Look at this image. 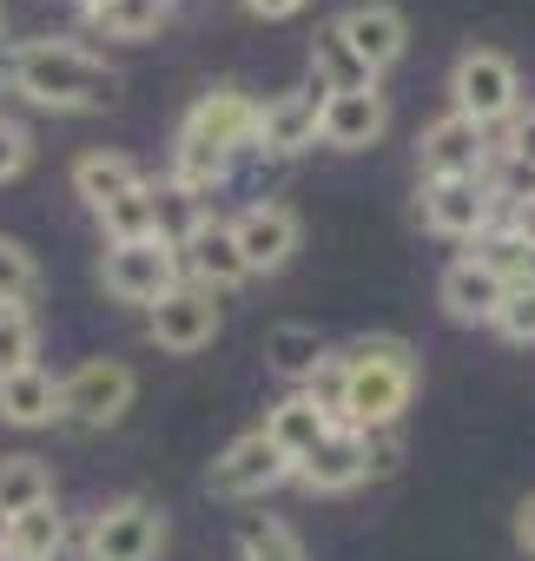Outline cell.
<instances>
[{"mask_svg":"<svg viewBox=\"0 0 535 561\" xmlns=\"http://www.w3.org/2000/svg\"><path fill=\"white\" fill-rule=\"evenodd\" d=\"M8 80L21 100L47 106V113H100L119 100V73L106 60H93L73 41H27L8 54Z\"/></svg>","mask_w":535,"mask_h":561,"instance_id":"6da1fadb","label":"cell"},{"mask_svg":"<svg viewBox=\"0 0 535 561\" xmlns=\"http://www.w3.org/2000/svg\"><path fill=\"white\" fill-rule=\"evenodd\" d=\"M417 397V351L403 337H357L344 351V423L377 436L397 430V416Z\"/></svg>","mask_w":535,"mask_h":561,"instance_id":"7a4b0ae2","label":"cell"},{"mask_svg":"<svg viewBox=\"0 0 535 561\" xmlns=\"http://www.w3.org/2000/svg\"><path fill=\"white\" fill-rule=\"evenodd\" d=\"M449 93H456V113L476 119L482 133L522 113V73H515V60L496 54V47H469V54L456 60V73H449Z\"/></svg>","mask_w":535,"mask_h":561,"instance_id":"3957f363","label":"cell"},{"mask_svg":"<svg viewBox=\"0 0 535 561\" xmlns=\"http://www.w3.org/2000/svg\"><path fill=\"white\" fill-rule=\"evenodd\" d=\"M139 397V377L119 357H87L73 377H60V416L80 430H113Z\"/></svg>","mask_w":535,"mask_h":561,"instance_id":"277c9868","label":"cell"},{"mask_svg":"<svg viewBox=\"0 0 535 561\" xmlns=\"http://www.w3.org/2000/svg\"><path fill=\"white\" fill-rule=\"evenodd\" d=\"M166 548V508L146 495H119L87 528V561H159Z\"/></svg>","mask_w":535,"mask_h":561,"instance_id":"5b68a950","label":"cell"},{"mask_svg":"<svg viewBox=\"0 0 535 561\" xmlns=\"http://www.w3.org/2000/svg\"><path fill=\"white\" fill-rule=\"evenodd\" d=\"M100 285H106V298H119V305H159L172 285H179V251L166 244V238H139V244H106V257H100Z\"/></svg>","mask_w":535,"mask_h":561,"instance_id":"8992f818","label":"cell"},{"mask_svg":"<svg viewBox=\"0 0 535 561\" xmlns=\"http://www.w3.org/2000/svg\"><path fill=\"white\" fill-rule=\"evenodd\" d=\"M285 476H292L285 449L264 436V430H244V436L225 443V456L205 469V489H212L218 502H258V495H272Z\"/></svg>","mask_w":535,"mask_h":561,"instance_id":"52a82bcc","label":"cell"},{"mask_svg":"<svg viewBox=\"0 0 535 561\" xmlns=\"http://www.w3.org/2000/svg\"><path fill=\"white\" fill-rule=\"evenodd\" d=\"M146 337L166 351V357H192L218 337V291L192 285V277H179V285L146 311Z\"/></svg>","mask_w":535,"mask_h":561,"instance_id":"ba28073f","label":"cell"},{"mask_svg":"<svg viewBox=\"0 0 535 561\" xmlns=\"http://www.w3.org/2000/svg\"><path fill=\"white\" fill-rule=\"evenodd\" d=\"M298 238H305V225H298V211L278 205V198H258V205H244V211L231 218V244H238V257H244L251 277L285 271L292 251H298Z\"/></svg>","mask_w":535,"mask_h":561,"instance_id":"9c48e42d","label":"cell"},{"mask_svg":"<svg viewBox=\"0 0 535 561\" xmlns=\"http://www.w3.org/2000/svg\"><path fill=\"white\" fill-rule=\"evenodd\" d=\"M417 211L436 238H456V244H476L489 231V185L482 179H423L417 192Z\"/></svg>","mask_w":535,"mask_h":561,"instance_id":"30bf717a","label":"cell"},{"mask_svg":"<svg viewBox=\"0 0 535 561\" xmlns=\"http://www.w3.org/2000/svg\"><path fill=\"white\" fill-rule=\"evenodd\" d=\"M417 165H423V179H482V165H489V133H482L476 119H463V113H443V119L423 126V139H417Z\"/></svg>","mask_w":535,"mask_h":561,"instance_id":"8fae6325","label":"cell"},{"mask_svg":"<svg viewBox=\"0 0 535 561\" xmlns=\"http://www.w3.org/2000/svg\"><path fill=\"white\" fill-rule=\"evenodd\" d=\"M179 139L212 146V152H244V146L258 139V106H251L238 87H212V93H198V106L185 113Z\"/></svg>","mask_w":535,"mask_h":561,"instance_id":"7c38bea8","label":"cell"},{"mask_svg":"<svg viewBox=\"0 0 535 561\" xmlns=\"http://www.w3.org/2000/svg\"><path fill=\"white\" fill-rule=\"evenodd\" d=\"M292 476H298L311 495H344V489H357V482L371 476V436L351 430V423H331L325 443H318Z\"/></svg>","mask_w":535,"mask_h":561,"instance_id":"4fadbf2b","label":"cell"},{"mask_svg":"<svg viewBox=\"0 0 535 561\" xmlns=\"http://www.w3.org/2000/svg\"><path fill=\"white\" fill-rule=\"evenodd\" d=\"M318 119H325V93H318V87H298V93L264 100V106H258V139H251V152L292 159V152L318 146Z\"/></svg>","mask_w":535,"mask_h":561,"instance_id":"5bb4252c","label":"cell"},{"mask_svg":"<svg viewBox=\"0 0 535 561\" xmlns=\"http://www.w3.org/2000/svg\"><path fill=\"white\" fill-rule=\"evenodd\" d=\"M331 27L344 34V47H351L371 73L397 67V60H403V47H410V27H403V14L390 8V0H357V8H351V14H338Z\"/></svg>","mask_w":535,"mask_h":561,"instance_id":"9a60e30c","label":"cell"},{"mask_svg":"<svg viewBox=\"0 0 535 561\" xmlns=\"http://www.w3.org/2000/svg\"><path fill=\"white\" fill-rule=\"evenodd\" d=\"M390 126V106L377 87H357V93H325V119H318V139L331 152H371Z\"/></svg>","mask_w":535,"mask_h":561,"instance_id":"2e32d148","label":"cell"},{"mask_svg":"<svg viewBox=\"0 0 535 561\" xmlns=\"http://www.w3.org/2000/svg\"><path fill=\"white\" fill-rule=\"evenodd\" d=\"M179 277H192V285H205V291H231V285H244V257H238V244H231V225H218V218H198L192 225V238L179 244Z\"/></svg>","mask_w":535,"mask_h":561,"instance_id":"e0dca14e","label":"cell"},{"mask_svg":"<svg viewBox=\"0 0 535 561\" xmlns=\"http://www.w3.org/2000/svg\"><path fill=\"white\" fill-rule=\"evenodd\" d=\"M436 298H443V311L456 318V324H496V311H502V298H509V285L469 251V257H456L449 271H443V285H436Z\"/></svg>","mask_w":535,"mask_h":561,"instance_id":"ac0fdd59","label":"cell"},{"mask_svg":"<svg viewBox=\"0 0 535 561\" xmlns=\"http://www.w3.org/2000/svg\"><path fill=\"white\" fill-rule=\"evenodd\" d=\"M258 430H264V436H272V443L285 449V462L298 469V462H305V456H311V449L325 443V430H331V416H325V410H318V403H311L305 390H292L285 403H272V410H264V423H258Z\"/></svg>","mask_w":535,"mask_h":561,"instance_id":"d6986e66","label":"cell"},{"mask_svg":"<svg viewBox=\"0 0 535 561\" xmlns=\"http://www.w3.org/2000/svg\"><path fill=\"white\" fill-rule=\"evenodd\" d=\"M0 423H14V430H47V423H60V383H54L41 364L0 377Z\"/></svg>","mask_w":535,"mask_h":561,"instance_id":"ffe728a7","label":"cell"},{"mask_svg":"<svg viewBox=\"0 0 535 561\" xmlns=\"http://www.w3.org/2000/svg\"><path fill=\"white\" fill-rule=\"evenodd\" d=\"M133 185H146V172H139V159H126V152H80L73 159V192L93 205V211H106L113 198H126Z\"/></svg>","mask_w":535,"mask_h":561,"instance_id":"44dd1931","label":"cell"},{"mask_svg":"<svg viewBox=\"0 0 535 561\" xmlns=\"http://www.w3.org/2000/svg\"><path fill=\"white\" fill-rule=\"evenodd\" d=\"M331 351H325V331L318 324H272V331H264V364H272L285 383H311L318 377V364H325Z\"/></svg>","mask_w":535,"mask_h":561,"instance_id":"7402d4cb","label":"cell"},{"mask_svg":"<svg viewBox=\"0 0 535 561\" xmlns=\"http://www.w3.org/2000/svg\"><path fill=\"white\" fill-rule=\"evenodd\" d=\"M311 87H318V93H357V87H377V73L344 47L338 27H325L318 47H311Z\"/></svg>","mask_w":535,"mask_h":561,"instance_id":"603a6c76","label":"cell"},{"mask_svg":"<svg viewBox=\"0 0 535 561\" xmlns=\"http://www.w3.org/2000/svg\"><path fill=\"white\" fill-rule=\"evenodd\" d=\"M41 502H54V476H47V462L41 456H0V515H27V508H41Z\"/></svg>","mask_w":535,"mask_h":561,"instance_id":"cb8c5ba5","label":"cell"},{"mask_svg":"<svg viewBox=\"0 0 535 561\" xmlns=\"http://www.w3.org/2000/svg\"><path fill=\"white\" fill-rule=\"evenodd\" d=\"M60 548H67V522H60L54 502H41V508H27V515L8 522V554L14 561H54Z\"/></svg>","mask_w":535,"mask_h":561,"instance_id":"d4e9b609","label":"cell"},{"mask_svg":"<svg viewBox=\"0 0 535 561\" xmlns=\"http://www.w3.org/2000/svg\"><path fill=\"white\" fill-rule=\"evenodd\" d=\"M100 225H106V238H113V244H139V238H159V185L146 179V185H133L126 198H113V205L100 211Z\"/></svg>","mask_w":535,"mask_h":561,"instance_id":"484cf974","label":"cell"},{"mask_svg":"<svg viewBox=\"0 0 535 561\" xmlns=\"http://www.w3.org/2000/svg\"><path fill=\"white\" fill-rule=\"evenodd\" d=\"M166 21H172V0H106L93 14V27L106 41H152Z\"/></svg>","mask_w":535,"mask_h":561,"instance_id":"4316f807","label":"cell"},{"mask_svg":"<svg viewBox=\"0 0 535 561\" xmlns=\"http://www.w3.org/2000/svg\"><path fill=\"white\" fill-rule=\"evenodd\" d=\"M238 554H244V561H311L305 541H298L278 515H244V522H238Z\"/></svg>","mask_w":535,"mask_h":561,"instance_id":"83f0119b","label":"cell"},{"mask_svg":"<svg viewBox=\"0 0 535 561\" xmlns=\"http://www.w3.org/2000/svg\"><path fill=\"white\" fill-rule=\"evenodd\" d=\"M225 172H231V152H212V146H192V139L172 146V192L205 198L212 185H225Z\"/></svg>","mask_w":535,"mask_h":561,"instance_id":"f1b7e54d","label":"cell"},{"mask_svg":"<svg viewBox=\"0 0 535 561\" xmlns=\"http://www.w3.org/2000/svg\"><path fill=\"white\" fill-rule=\"evenodd\" d=\"M41 357V324L27 305H0V377H14V370H34Z\"/></svg>","mask_w":535,"mask_h":561,"instance_id":"f546056e","label":"cell"},{"mask_svg":"<svg viewBox=\"0 0 535 561\" xmlns=\"http://www.w3.org/2000/svg\"><path fill=\"white\" fill-rule=\"evenodd\" d=\"M34 291H41V264H34V251H27L21 238L0 231V305H27Z\"/></svg>","mask_w":535,"mask_h":561,"instance_id":"4dcf8cb0","label":"cell"},{"mask_svg":"<svg viewBox=\"0 0 535 561\" xmlns=\"http://www.w3.org/2000/svg\"><path fill=\"white\" fill-rule=\"evenodd\" d=\"M496 331H502L509 344H535V285H515V291L502 298V311H496Z\"/></svg>","mask_w":535,"mask_h":561,"instance_id":"1f68e13d","label":"cell"},{"mask_svg":"<svg viewBox=\"0 0 535 561\" xmlns=\"http://www.w3.org/2000/svg\"><path fill=\"white\" fill-rule=\"evenodd\" d=\"M305 397H311L331 423H344V357H325V364H318V377L305 383Z\"/></svg>","mask_w":535,"mask_h":561,"instance_id":"d6a6232c","label":"cell"},{"mask_svg":"<svg viewBox=\"0 0 535 561\" xmlns=\"http://www.w3.org/2000/svg\"><path fill=\"white\" fill-rule=\"evenodd\" d=\"M27 159H34V139H27V126L0 113V185H8V179H21V172H27Z\"/></svg>","mask_w":535,"mask_h":561,"instance_id":"836d02e7","label":"cell"},{"mask_svg":"<svg viewBox=\"0 0 535 561\" xmlns=\"http://www.w3.org/2000/svg\"><path fill=\"white\" fill-rule=\"evenodd\" d=\"M502 152H509V165H522V172L535 179V106L509 119V139H502Z\"/></svg>","mask_w":535,"mask_h":561,"instance_id":"e575fe53","label":"cell"},{"mask_svg":"<svg viewBox=\"0 0 535 561\" xmlns=\"http://www.w3.org/2000/svg\"><path fill=\"white\" fill-rule=\"evenodd\" d=\"M509 231H515L522 244H535V185H528V192L509 205Z\"/></svg>","mask_w":535,"mask_h":561,"instance_id":"d590c367","label":"cell"},{"mask_svg":"<svg viewBox=\"0 0 535 561\" xmlns=\"http://www.w3.org/2000/svg\"><path fill=\"white\" fill-rule=\"evenodd\" d=\"M305 8H311V0H244V14H258V21H292Z\"/></svg>","mask_w":535,"mask_h":561,"instance_id":"8d00e7d4","label":"cell"},{"mask_svg":"<svg viewBox=\"0 0 535 561\" xmlns=\"http://www.w3.org/2000/svg\"><path fill=\"white\" fill-rule=\"evenodd\" d=\"M515 548H522V554H535V495H522V502H515Z\"/></svg>","mask_w":535,"mask_h":561,"instance_id":"74e56055","label":"cell"},{"mask_svg":"<svg viewBox=\"0 0 535 561\" xmlns=\"http://www.w3.org/2000/svg\"><path fill=\"white\" fill-rule=\"evenodd\" d=\"M100 8H106V0H80V14H87V21H93V14H100Z\"/></svg>","mask_w":535,"mask_h":561,"instance_id":"f35d334b","label":"cell"},{"mask_svg":"<svg viewBox=\"0 0 535 561\" xmlns=\"http://www.w3.org/2000/svg\"><path fill=\"white\" fill-rule=\"evenodd\" d=\"M0 554H8V515H0Z\"/></svg>","mask_w":535,"mask_h":561,"instance_id":"ab89813d","label":"cell"},{"mask_svg":"<svg viewBox=\"0 0 535 561\" xmlns=\"http://www.w3.org/2000/svg\"><path fill=\"white\" fill-rule=\"evenodd\" d=\"M0 561H14V554H0Z\"/></svg>","mask_w":535,"mask_h":561,"instance_id":"60d3db41","label":"cell"}]
</instances>
